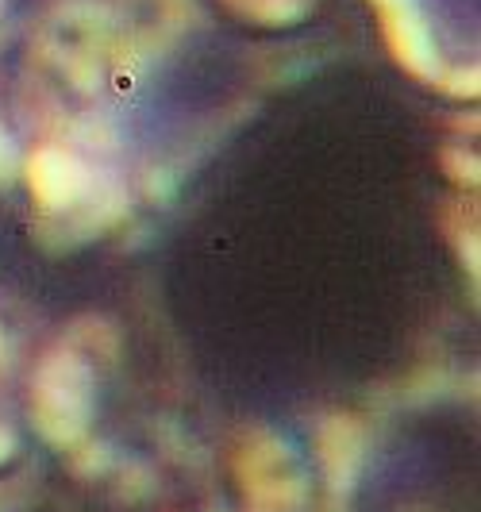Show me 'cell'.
<instances>
[{
	"mask_svg": "<svg viewBox=\"0 0 481 512\" xmlns=\"http://www.w3.org/2000/svg\"><path fill=\"white\" fill-rule=\"evenodd\" d=\"M31 181L39 185L43 201H70V193H74L85 178H81L77 162L62 158V154H43L39 166L31 170Z\"/></svg>",
	"mask_w": 481,
	"mask_h": 512,
	"instance_id": "6da1fadb",
	"label": "cell"
}]
</instances>
